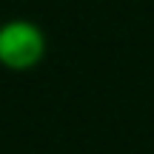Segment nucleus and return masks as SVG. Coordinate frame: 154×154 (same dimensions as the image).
<instances>
[{
	"label": "nucleus",
	"instance_id": "nucleus-1",
	"mask_svg": "<svg viewBox=\"0 0 154 154\" xmlns=\"http://www.w3.org/2000/svg\"><path fill=\"white\" fill-rule=\"evenodd\" d=\"M46 54V34L32 20H9L0 26V66L29 72Z\"/></svg>",
	"mask_w": 154,
	"mask_h": 154
}]
</instances>
